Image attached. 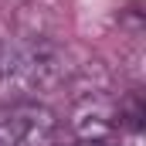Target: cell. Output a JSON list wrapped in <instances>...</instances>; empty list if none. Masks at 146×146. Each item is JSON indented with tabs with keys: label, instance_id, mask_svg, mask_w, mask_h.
<instances>
[{
	"label": "cell",
	"instance_id": "4",
	"mask_svg": "<svg viewBox=\"0 0 146 146\" xmlns=\"http://www.w3.org/2000/svg\"><path fill=\"white\" fill-rule=\"evenodd\" d=\"M78 146H112L109 139H78Z\"/></svg>",
	"mask_w": 146,
	"mask_h": 146
},
{
	"label": "cell",
	"instance_id": "3",
	"mask_svg": "<svg viewBox=\"0 0 146 146\" xmlns=\"http://www.w3.org/2000/svg\"><path fill=\"white\" fill-rule=\"evenodd\" d=\"M72 129L78 133V139H109L119 129V106L112 95L92 92L88 99H82L72 112Z\"/></svg>",
	"mask_w": 146,
	"mask_h": 146
},
{
	"label": "cell",
	"instance_id": "2",
	"mask_svg": "<svg viewBox=\"0 0 146 146\" xmlns=\"http://www.w3.org/2000/svg\"><path fill=\"white\" fill-rule=\"evenodd\" d=\"M54 115L37 102H14L0 112V146H54Z\"/></svg>",
	"mask_w": 146,
	"mask_h": 146
},
{
	"label": "cell",
	"instance_id": "1",
	"mask_svg": "<svg viewBox=\"0 0 146 146\" xmlns=\"http://www.w3.org/2000/svg\"><path fill=\"white\" fill-rule=\"evenodd\" d=\"M58 78L54 51L48 44H3L0 48V99H24Z\"/></svg>",
	"mask_w": 146,
	"mask_h": 146
}]
</instances>
